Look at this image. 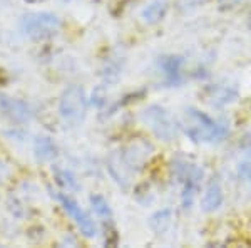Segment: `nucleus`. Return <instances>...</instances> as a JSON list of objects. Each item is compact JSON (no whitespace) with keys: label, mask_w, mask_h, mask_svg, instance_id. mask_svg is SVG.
<instances>
[{"label":"nucleus","mask_w":251,"mask_h":248,"mask_svg":"<svg viewBox=\"0 0 251 248\" xmlns=\"http://www.w3.org/2000/svg\"><path fill=\"white\" fill-rule=\"evenodd\" d=\"M223 201H225V193H223L221 183L218 180H213L206 186L201 206H203L204 211H214L223 205Z\"/></svg>","instance_id":"nucleus-9"},{"label":"nucleus","mask_w":251,"mask_h":248,"mask_svg":"<svg viewBox=\"0 0 251 248\" xmlns=\"http://www.w3.org/2000/svg\"><path fill=\"white\" fill-rule=\"evenodd\" d=\"M0 108L5 112L10 119H14L15 123H29L32 119V111L24 101L12 99V97H0Z\"/></svg>","instance_id":"nucleus-7"},{"label":"nucleus","mask_w":251,"mask_h":248,"mask_svg":"<svg viewBox=\"0 0 251 248\" xmlns=\"http://www.w3.org/2000/svg\"><path fill=\"white\" fill-rule=\"evenodd\" d=\"M234 97H236V91H234V89L218 86L211 89V97H209V99H213L211 103L214 106H223V104L229 103V101H233Z\"/></svg>","instance_id":"nucleus-16"},{"label":"nucleus","mask_w":251,"mask_h":248,"mask_svg":"<svg viewBox=\"0 0 251 248\" xmlns=\"http://www.w3.org/2000/svg\"><path fill=\"white\" fill-rule=\"evenodd\" d=\"M141 121L154 133V136L161 141H173L177 134V126L174 123L168 111L157 104H151L141 112Z\"/></svg>","instance_id":"nucleus-3"},{"label":"nucleus","mask_w":251,"mask_h":248,"mask_svg":"<svg viewBox=\"0 0 251 248\" xmlns=\"http://www.w3.org/2000/svg\"><path fill=\"white\" fill-rule=\"evenodd\" d=\"M9 3V0H0V5H7Z\"/></svg>","instance_id":"nucleus-20"},{"label":"nucleus","mask_w":251,"mask_h":248,"mask_svg":"<svg viewBox=\"0 0 251 248\" xmlns=\"http://www.w3.org/2000/svg\"><path fill=\"white\" fill-rule=\"evenodd\" d=\"M241 0H218V3L220 5H225V7H231V5H236V3H240Z\"/></svg>","instance_id":"nucleus-18"},{"label":"nucleus","mask_w":251,"mask_h":248,"mask_svg":"<svg viewBox=\"0 0 251 248\" xmlns=\"http://www.w3.org/2000/svg\"><path fill=\"white\" fill-rule=\"evenodd\" d=\"M181 64H183L181 57H174V55H171V57L161 59L159 66L164 71L166 77H168L171 83H176L177 77H179V74H181Z\"/></svg>","instance_id":"nucleus-13"},{"label":"nucleus","mask_w":251,"mask_h":248,"mask_svg":"<svg viewBox=\"0 0 251 248\" xmlns=\"http://www.w3.org/2000/svg\"><path fill=\"white\" fill-rule=\"evenodd\" d=\"M54 173H55V178H57V183H59L60 186H62L64 190H67V191H77L80 188L77 180H75V176L71 171H69V169L55 168Z\"/></svg>","instance_id":"nucleus-14"},{"label":"nucleus","mask_w":251,"mask_h":248,"mask_svg":"<svg viewBox=\"0 0 251 248\" xmlns=\"http://www.w3.org/2000/svg\"><path fill=\"white\" fill-rule=\"evenodd\" d=\"M240 174H241L243 178H245V180H248L251 183V153L245 158V160L241 161V165H240Z\"/></svg>","instance_id":"nucleus-17"},{"label":"nucleus","mask_w":251,"mask_h":248,"mask_svg":"<svg viewBox=\"0 0 251 248\" xmlns=\"http://www.w3.org/2000/svg\"><path fill=\"white\" fill-rule=\"evenodd\" d=\"M166 14H168V0H152L146 9L141 12V19H143L144 24H157L161 22Z\"/></svg>","instance_id":"nucleus-10"},{"label":"nucleus","mask_w":251,"mask_h":248,"mask_svg":"<svg viewBox=\"0 0 251 248\" xmlns=\"http://www.w3.org/2000/svg\"><path fill=\"white\" fill-rule=\"evenodd\" d=\"M5 83V74H3V71L0 69V84H3Z\"/></svg>","instance_id":"nucleus-19"},{"label":"nucleus","mask_w":251,"mask_h":248,"mask_svg":"<svg viewBox=\"0 0 251 248\" xmlns=\"http://www.w3.org/2000/svg\"><path fill=\"white\" fill-rule=\"evenodd\" d=\"M87 112V96L84 87L71 86L60 96L59 103V114L64 124L67 126H79L84 121Z\"/></svg>","instance_id":"nucleus-2"},{"label":"nucleus","mask_w":251,"mask_h":248,"mask_svg":"<svg viewBox=\"0 0 251 248\" xmlns=\"http://www.w3.org/2000/svg\"><path fill=\"white\" fill-rule=\"evenodd\" d=\"M27 2H39V0H27Z\"/></svg>","instance_id":"nucleus-21"},{"label":"nucleus","mask_w":251,"mask_h":248,"mask_svg":"<svg viewBox=\"0 0 251 248\" xmlns=\"http://www.w3.org/2000/svg\"><path fill=\"white\" fill-rule=\"evenodd\" d=\"M59 200L62 203L64 210L71 215L72 220L75 221V225L79 226L80 233H82L86 238H94L97 235V226H96L94 220L89 217L87 211L80 208L77 205V201H74L71 196H67V194H59Z\"/></svg>","instance_id":"nucleus-5"},{"label":"nucleus","mask_w":251,"mask_h":248,"mask_svg":"<svg viewBox=\"0 0 251 248\" xmlns=\"http://www.w3.org/2000/svg\"><path fill=\"white\" fill-rule=\"evenodd\" d=\"M62 22L52 12H29L20 20V29L27 37L42 39L57 34Z\"/></svg>","instance_id":"nucleus-4"},{"label":"nucleus","mask_w":251,"mask_h":248,"mask_svg":"<svg viewBox=\"0 0 251 248\" xmlns=\"http://www.w3.org/2000/svg\"><path fill=\"white\" fill-rule=\"evenodd\" d=\"M151 151H152V146L149 143H146V141H136V143H132L126 151H121V153H123V158H124L126 165L129 166V169L136 171V169L143 168V165L149 158Z\"/></svg>","instance_id":"nucleus-6"},{"label":"nucleus","mask_w":251,"mask_h":248,"mask_svg":"<svg viewBox=\"0 0 251 248\" xmlns=\"http://www.w3.org/2000/svg\"><path fill=\"white\" fill-rule=\"evenodd\" d=\"M107 168H109V173L111 176L114 178L116 183L123 188H127L129 183H131V169L129 166L126 165L124 158H123V153L121 151H114L109 156L107 160Z\"/></svg>","instance_id":"nucleus-8"},{"label":"nucleus","mask_w":251,"mask_h":248,"mask_svg":"<svg viewBox=\"0 0 251 248\" xmlns=\"http://www.w3.org/2000/svg\"><path fill=\"white\" fill-rule=\"evenodd\" d=\"M181 128L194 143H220L229 133L226 123L213 119L194 108H188L184 111L181 117Z\"/></svg>","instance_id":"nucleus-1"},{"label":"nucleus","mask_w":251,"mask_h":248,"mask_svg":"<svg viewBox=\"0 0 251 248\" xmlns=\"http://www.w3.org/2000/svg\"><path fill=\"white\" fill-rule=\"evenodd\" d=\"M89 201H91L92 210L96 211L97 217H100V218H104V220H111L112 210H111V206H109V203H107L106 198L100 196V194H92V196L89 198Z\"/></svg>","instance_id":"nucleus-15"},{"label":"nucleus","mask_w":251,"mask_h":248,"mask_svg":"<svg viewBox=\"0 0 251 248\" xmlns=\"http://www.w3.org/2000/svg\"><path fill=\"white\" fill-rule=\"evenodd\" d=\"M34 153L39 161H50L57 154V148H55L54 141L47 136H39L34 143Z\"/></svg>","instance_id":"nucleus-11"},{"label":"nucleus","mask_w":251,"mask_h":248,"mask_svg":"<svg viewBox=\"0 0 251 248\" xmlns=\"http://www.w3.org/2000/svg\"><path fill=\"white\" fill-rule=\"evenodd\" d=\"M171 221H173V211L164 208V210L156 211V213L149 218V226H151V230L154 231L156 235H163L164 231L169 228Z\"/></svg>","instance_id":"nucleus-12"}]
</instances>
